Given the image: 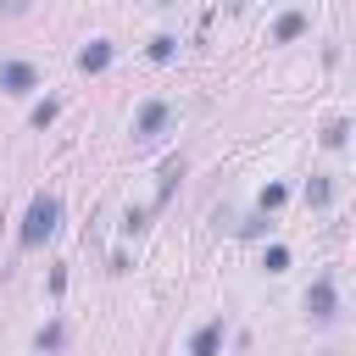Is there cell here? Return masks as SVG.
<instances>
[{
  "mask_svg": "<svg viewBox=\"0 0 356 356\" xmlns=\"http://www.w3.org/2000/svg\"><path fill=\"white\" fill-rule=\"evenodd\" d=\"M222 350V317H211L206 328H195V339H189V356H217Z\"/></svg>",
  "mask_w": 356,
  "mask_h": 356,
  "instance_id": "5",
  "label": "cell"
},
{
  "mask_svg": "<svg viewBox=\"0 0 356 356\" xmlns=\"http://www.w3.org/2000/svg\"><path fill=\"white\" fill-rule=\"evenodd\" d=\"M273 33H278V39H284V44H289V39H300V33H306V11H284V17H278V28H273Z\"/></svg>",
  "mask_w": 356,
  "mask_h": 356,
  "instance_id": "7",
  "label": "cell"
},
{
  "mask_svg": "<svg viewBox=\"0 0 356 356\" xmlns=\"http://www.w3.org/2000/svg\"><path fill=\"white\" fill-rule=\"evenodd\" d=\"M345 134H350V122H345V117H334V122L323 128V145H328V150H339V145H345Z\"/></svg>",
  "mask_w": 356,
  "mask_h": 356,
  "instance_id": "9",
  "label": "cell"
},
{
  "mask_svg": "<svg viewBox=\"0 0 356 356\" xmlns=\"http://www.w3.org/2000/svg\"><path fill=\"white\" fill-rule=\"evenodd\" d=\"M56 111H61V106H56V100H44V106L33 111V128H44V122H56Z\"/></svg>",
  "mask_w": 356,
  "mask_h": 356,
  "instance_id": "14",
  "label": "cell"
},
{
  "mask_svg": "<svg viewBox=\"0 0 356 356\" xmlns=\"http://www.w3.org/2000/svg\"><path fill=\"white\" fill-rule=\"evenodd\" d=\"M33 83H39V72H33L28 61H6V67H0V89H6V95H28Z\"/></svg>",
  "mask_w": 356,
  "mask_h": 356,
  "instance_id": "4",
  "label": "cell"
},
{
  "mask_svg": "<svg viewBox=\"0 0 356 356\" xmlns=\"http://www.w3.org/2000/svg\"><path fill=\"white\" fill-rule=\"evenodd\" d=\"M261 267H267V273H284V267H289V250H284V245H273V250H267V261H261Z\"/></svg>",
  "mask_w": 356,
  "mask_h": 356,
  "instance_id": "12",
  "label": "cell"
},
{
  "mask_svg": "<svg viewBox=\"0 0 356 356\" xmlns=\"http://www.w3.org/2000/svg\"><path fill=\"white\" fill-rule=\"evenodd\" d=\"M78 67H83V72H106V67H111V44H106V39L83 44V50H78Z\"/></svg>",
  "mask_w": 356,
  "mask_h": 356,
  "instance_id": "6",
  "label": "cell"
},
{
  "mask_svg": "<svg viewBox=\"0 0 356 356\" xmlns=\"http://www.w3.org/2000/svg\"><path fill=\"white\" fill-rule=\"evenodd\" d=\"M306 312H312L317 323H334V317H339V295H334V278H328V273L306 289Z\"/></svg>",
  "mask_w": 356,
  "mask_h": 356,
  "instance_id": "3",
  "label": "cell"
},
{
  "mask_svg": "<svg viewBox=\"0 0 356 356\" xmlns=\"http://www.w3.org/2000/svg\"><path fill=\"white\" fill-rule=\"evenodd\" d=\"M172 122V106L167 100H145L139 106V117H134V139L139 145H150V139H161V128Z\"/></svg>",
  "mask_w": 356,
  "mask_h": 356,
  "instance_id": "2",
  "label": "cell"
},
{
  "mask_svg": "<svg viewBox=\"0 0 356 356\" xmlns=\"http://www.w3.org/2000/svg\"><path fill=\"white\" fill-rule=\"evenodd\" d=\"M273 206H284V184H267V195H261V211H273Z\"/></svg>",
  "mask_w": 356,
  "mask_h": 356,
  "instance_id": "15",
  "label": "cell"
},
{
  "mask_svg": "<svg viewBox=\"0 0 356 356\" xmlns=\"http://www.w3.org/2000/svg\"><path fill=\"white\" fill-rule=\"evenodd\" d=\"M61 345H67V328H61V323L39 328V350H61Z\"/></svg>",
  "mask_w": 356,
  "mask_h": 356,
  "instance_id": "10",
  "label": "cell"
},
{
  "mask_svg": "<svg viewBox=\"0 0 356 356\" xmlns=\"http://www.w3.org/2000/svg\"><path fill=\"white\" fill-rule=\"evenodd\" d=\"M172 184H178V161H167V167H161V189H156V200H167V195H172Z\"/></svg>",
  "mask_w": 356,
  "mask_h": 356,
  "instance_id": "11",
  "label": "cell"
},
{
  "mask_svg": "<svg viewBox=\"0 0 356 356\" xmlns=\"http://www.w3.org/2000/svg\"><path fill=\"white\" fill-rule=\"evenodd\" d=\"M150 61H172V39H167V33L150 39Z\"/></svg>",
  "mask_w": 356,
  "mask_h": 356,
  "instance_id": "13",
  "label": "cell"
},
{
  "mask_svg": "<svg viewBox=\"0 0 356 356\" xmlns=\"http://www.w3.org/2000/svg\"><path fill=\"white\" fill-rule=\"evenodd\" d=\"M56 222H61V200H56V195H33V206H28L22 228H17V245H22V250H39V245L56 234Z\"/></svg>",
  "mask_w": 356,
  "mask_h": 356,
  "instance_id": "1",
  "label": "cell"
},
{
  "mask_svg": "<svg viewBox=\"0 0 356 356\" xmlns=\"http://www.w3.org/2000/svg\"><path fill=\"white\" fill-rule=\"evenodd\" d=\"M328 200H334V184L328 178H312L306 184V206H328Z\"/></svg>",
  "mask_w": 356,
  "mask_h": 356,
  "instance_id": "8",
  "label": "cell"
}]
</instances>
